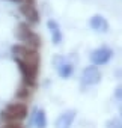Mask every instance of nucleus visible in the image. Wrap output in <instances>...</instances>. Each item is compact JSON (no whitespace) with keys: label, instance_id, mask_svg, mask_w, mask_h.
Wrapping results in <instances>:
<instances>
[{"label":"nucleus","instance_id":"3","mask_svg":"<svg viewBox=\"0 0 122 128\" xmlns=\"http://www.w3.org/2000/svg\"><path fill=\"white\" fill-rule=\"evenodd\" d=\"M11 50H12L14 57L21 59V60L30 63V65L39 68V54H38L36 50L29 48V47H26V45H23V44H15V45H12Z\"/></svg>","mask_w":122,"mask_h":128},{"label":"nucleus","instance_id":"16","mask_svg":"<svg viewBox=\"0 0 122 128\" xmlns=\"http://www.w3.org/2000/svg\"><path fill=\"white\" fill-rule=\"evenodd\" d=\"M9 2H12V3H18V5H21L24 0H9Z\"/></svg>","mask_w":122,"mask_h":128},{"label":"nucleus","instance_id":"2","mask_svg":"<svg viewBox=\"0 0 122 128\" xmlns=\"http://www.w3.org/2000/svg\"><path fill=\"white\" fill-rule=\"evenodd\" d=\"M17 38L20 39V42H21L23 45H26V47H29V48H33V50H38V48L41 47V44H42L39 35L35 33V32L30 29L29 23H20V24H18Z\"/></svg>","mask_w":122,"mask_h":128},{"label":"nucleus","instance_id":"13","mask_svg":"<svg viewBox=\"0 0 122 128\" xmlns=\"http://www.w3.org/2000/svg\"><path fill=\"white\" fill-rule=\"evenodd\" d=\"M114 100L122 102V84H119V86L114 89Z\"/></svg>","mask_w":122,"mask_h":128},{"label":"nucleus","instance_id":"7","mask_svg":"<svg viewBox=\"0 0 122 128\" xmlns=\"http://www.w3.org/2000/svg\"><path fill=\"white\" fill-rule=\"evenodd\" d=\"M89 27L98 33H107L110 29V24L107 21V18L101 14H95L89 18Z\"/></svg>","mask_w":122,"mask_h":128},{"label":"nucleus","instance_id":"12","mask_svg":"<svg viewBox=\"0 0 122 128\" xmlns=\"http://www.w3.org/2000/svg\"><path fill=\"white\" fill-rule=\"evenodd\" d=\"M30 94H32V89H30V88H27V86H23V88L15 94V96H17L18 100H26V98H29V96H30Z\"/></svg>","mask_w":122,"mask_h":128},{"label":"nucleus","instance_id":"17","mask_svg":"<svg viewBox=\"0 0 122 128\" xmlns=\"http://www.w3.org/2000/svg\"><path fill=\"white\" fill-rule=\"evenodd\" d=\"M119 113H120V119H122V107H120V112Z\"/></svg>","mask_w":122,"mask_h":128},{"label":"nucleus","instance_id":"15","mask_svg":"<svg viewBox=\"0 0 122 128\" xmlns=\"http://www.w3.org/2000/svg\"><path fill=\"white\" fill-rule=\"evenodd\" d=\"M112 124L114 126H110V128H122V122H119V120H112Z\"/></svg>","mask_w":122,"mask_h":128},{"label":"nucleus","instance_id":"1","mask_svg":"<svg viewBox=\"0 0 122 128\" xmlns=\"http://www.w3.org/2000/svg\"><path fill=\"white\" fill-rule=\"evenodd\" d=\"M27 116V106L24 102H11L0 112V119L8 122H21Z\"/></svg>","mask_w":122,"mask_h":128},{"label":"nucleus","instance_id":"8","mask_svg":"<svg viewBox=\"0 0 122 128\" xmlns=\"http://www.w3.org/2000/svg\"><path fill=\"white\" fill-rule=\"evenodd\" d=\"M76 114H77V112H76L74 108L64 112L62 114H59V118L56 119L54 126H56V128H71V126H72V124H74Z\"/></svg>","mask_w":122,"mask_h":128},{"label":"nucleus","instance_id":"11","mask_svg":"<svg viewBox=\"0 0 122 128\" xmlns=\"http://www.w3.org/2000/svg\"><path fill=\"white\" fill-rule=\"evenodd\" d=\"M33 122L36 125V128H47V114L42 108L35 110V116H33Z\"/></svg>","mask_w":122,"mask_h":128},{"label":"nucleus","instance_id":"6","mask_svg":"<svg viewBox=\"0 0 122 128\" xmlns=\"http://www.w3.org/2000/svg\"><path fill=\"white\" fill-rule=\"evenodd\" d=\"M82 82L84 86H94V84H98L101 82V72L98 70V66L95 65H89L83 70L82 72Z\"/></svg>","mask_w":122,"mask_h":128},{"label":"nucleus","instance_id":"14","mask_svg":"<svg viewBox=\"0 0 122 128\" xmlns=\"http://www.w3.org/2000/svg\"><path fill=\"white\" fill-rule=\"evenodd\" d=\"M2 128H23V125H21L20 122H8V124H5Z\"/></svg>","mask_w":122,"mask_h":128},{"label":"nucleus","instance_id":"10","mask_svg":"<svg viewBox=\"0 0 122 128\" xmlns=\"http://www.w3.org/2000/svg\"><path fill=\"white\" fill-rule=\"evenodd\" d=\"M72 71H74V68H72L71 63H68L65 60L62 63H57V74L62 78H70L72 76Z\"/></svg>","mask_w":122,"mask_h":128},{"label":"nucleus","instance_id":"5","mask_svg":"<svg viewBox=\"0 0 122 128\" xmlns=\"http://www.w3.org/2000/svg\"><path fill=\"white\" fill-rule=\"evenodd\" d=\"M20 12L23 14V17L32 23V24H36L39 21V12L36 9V3L35 0H24V2L20 5Z\"/></svg>","mask_w":122,"mask_h":128},{"label":"nucleus","instance_id":"4","mask_svg":"<svg viewBox=\"0 0 122 128\" xmlns=\"http://www.w3.org/2000/svg\"><path fill=\"white\" fill-rule=\"evenodd\" d=\"M112 57H113V50L108 48V47H100V48H96L90 53V62L95 66L106 65V63L110 62Z\"/></svg>","mask_w":122,"mask_h":128},{"label":"nucleus","instance_id":"9","mask_svg":"<svg viewBox=\"0 0 122 128\" xmlns=\"http://www.w3.org/2000/svg\"><path fill=\"white\" fill-rule=\"evenodd\" d=\"M47 29H48V32L51 35V42L54 45H59L60 42H62V39H64V33H62V29H60L59 23L56 20L50 18L47 21Z\"/></svg>","mask_w":122,"mask_h":128}]
</instances>
